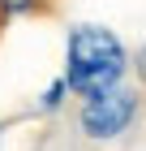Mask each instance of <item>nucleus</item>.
I'll return each instance as SVG.
<instances>
[{"label": "nucleus", "mask_w": 146, "mask_h": 151, "mask_svg": "<svg viewBox=\"0 0 146 151\" xmlns=\"http://www.w3.org/2000/svg\"><path fill=\"white\" fill-rule=\"evenodd\" d=\"M129 65H133V56H129V47L120 43L116 30H108V26H73L69 30L65 78L78 99L95 95V91H108V86H120Z\"/></svg>", "instance_id": "1"}, {"label": "nucleus", "mask_w": 146, "mask_h": 151, "mask_svg": "<svg viewBox=\"0 0 146 151\" xmlns=\"http://www.w3.org/2000/svg\"><path fill=\"white\" fill-rule=\"evenodd\" d=\"M137 108H142V95L120 82V86H108V91L82 95L78 125H82V134L90 142H112L137 121Z\"/></svg>", "instance_id": "2"}, {"label": "nucleus", "mask_w": 146, "mask_h": 151, "mask_svg": "<svg viewBox=\"0 0 146 151\" xmlns=\"http://www.w3.org/2000/svg\"><path fill=\"white\" fill-rule=\"evenodd\" d=\"M65 95H69V78L60 73V78H56V82H52V86L43 91V99H39V108H43V112H56V108L65 104Z\"/></svg>", "instance_id": "3"}, {"label": "nucleus", "mask_w": 146, "mask_h": 151, "mask_svg": "<svg viewBox=\"0 0 146 151\" xmlns=\"http://www.w3.org/2000/svg\"><path fill=\"white\" fill-rule=\"evenodd\" d=\"M0 9H4V13H34L39 0H0Z\"/></svg>", "instance_id": "4"}, {"label": "nucleus", "mask_w": 146, "mask_h": 151, "mask_svg": "<svg viewBox=\"0 0 146 151\" xmlns=\"http://www.w3.org/2000/svg\"><path fill=\"white\" fill-rule=\"evenodd\" d=\"M133 69H137V78H142V86H146V43L137 47V56H133Z\"/></svg>", "instance_id": "5"}]
</instances>
